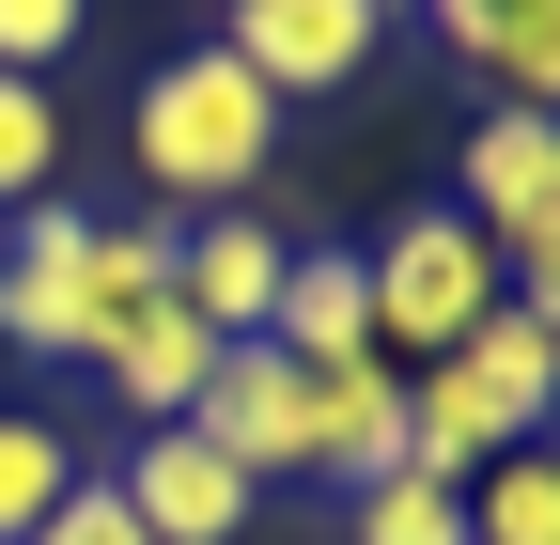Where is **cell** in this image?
Instances as JSON below:
<instances>
[{"label":"cell","mask_w":560,"mask_h":545,"mask_svg":"<svg viewBox=\"0 0 560 545\" xmlns=\"http://www.w3.org/2000/svg\"><path fill=\"white\" fill-rule=\"evenodd\" d=\"M125 156H140L156 202L219 219V202H249V187L280 172V94L249 79L234 47H172L156 79H140V109H125Z\"/></svg>","instance_id":"1"},{"label":"cell","mask_w":560,"mask_h":545,"mask_svg":"<svg viewBox=\"0 0 560 545\" xmlns=\"http://www.w3.org/2000/svg\"><path fill=\"white\" fill-rule=\"evenodd\" d=\"M359 281H374V359H389V374L452 359L467 327L514 297V281H499V250H482V234L452 219V202H420L405 234H374V250H359Z\"/></svg>","instance_id":"2"},{"label":"cell","mask_w":560,"mask_h":545,"mask_svg":"<svg viewBox=\"0 0 560 545\" xmlns=\"http://www.w3.org/2000/svg\"><path fill=\"white\" fill-rule=\"evenodd\" d=\"M389 16H405V0H219V47L249 62L280 109H312V94H359L389 62Z\"/></svg>","instance_id":"3"},{"label":"cell","mask_w":560,"mask_h":545,"mask_svg":"<svg viewBox=\"0 0 560 545\" xmlns=\"http://www.w3.org/2000/svg\"><path fill=\"white\" fill-rule=\"evenodd\" d=\"M202 437H219L249 484H327V374L280 359V344H234L219 390H202Z\"/></svg>","instance_id":"4"},{"label":"cell","mask_w":560,"mask_h":545,"mask_svg":"<svg viewBox=\"0 0 560 545\" xmlns=\"http://www.w3.org/2000/svg\"><path fill=\"white\" fill-rule=\"evenodd\" d=\"M0 344L16 359H94V202L0 219Z\"/></svg>","instance_id":"5"},{"label":"cell","mask_w":560,"mask_h":545,"mask_svg":"<svg viewBox=\"0 0 560 545\" xmlns=\"http://www.w3.org/2000/svg\"><path fill=\"white\" fill-rule=\"evenodd\" d=\"M452 219L482 234V250H545L560 234V109H482L467 125V172H452Z\"/></svg>","instance_id":"6"},{"label":"cell","mask_w":560,"mask_h":545,"mask_svg":"<svg viewBox=\"0 0 560 545\" xmlns=\"http://www.w3.org/2000/svg\"><path fill=\"white\" fill-rule=\"evenodd\" d=\"M280 265H296V234L265 219V202H219V219H172V297L219 327V344H265L280 312Z\"/></svg>","instance_id":"7"},{"label":"cell","mask_w":560,"mask_h":545,"mask_svg":"<svg viewBox=\"0 0 560 545\" xmlns=\"http://www.w3.org/2000/svg\"><path fill=\"white\" fill-rule=\"evenodd\" d=\"M125 514L156 530V545H234V530L265 514V484H249V467L202 437V421H156V437L125 452Z\"/></svg>","instance_id":"8"},{"label":"cell","mask_w":560,"mask_h":545,"mask_svg":"<svg viewBox=\"0 0 560 545\" xmlns=\"http://www.w3.org/2000/svg\"><path fill=\"white\" fill-rule=\"evenodd\" d=\"M219 359H234L219 327H202L187 297H156V312H140V327H125V344H109L94 374H109V390L140 405V437H156V421H202V390H219Z\"/></svg>","instance_id":"9"},{"label":"cell","mask_w":560,"mask_h":545,"mask_svg":"<svg viewBox=\"0 0 560 545\" xmlns=\"http://www.w3.org/2000/svg\"><path fill=\"white\" fill-rule=\"evenodd\" d=\"M265 344H280V359H312V374H327V359H374V281H359V250H312V234H296Z\"/></svg>","instance_id":"10"},{"label":"cell","mask_w":560,"mask_h":545,"mask_svg":"<svg viewBox=\"0 0 560 545\" xmlns=\"http://www.w3.org/2000/svg\"><path fill=\"white\" fill-rule=\"evenodd\" d=\"M467 62H482V94H499V109H560V0H482Z\"/></svg>","instance_id":"11"},{"label":"cell","mask_w":560,"mask_h":545,"mask_svg":"<svg viewBox=\"0 0 560 545\" xmlns=\"http://www.w3.org/2000/svg\"><path fill=\"white\" fill-rule=\"evenodd\" d=\"M62 484H79V437H62L47 405H0V545H32L62 514Z\"/></svg>","instance_id":"12"},{"label":"cell","mask_w":560,"mask_h":545,"mask_svg":"<svg viewBox=\"0 0 560 545\" xmlns=\"http://www.w3.org/2000/svg\"><path fill=\"white\" fill-rule=\"evenodd\" d=\"M342 545H467V484H436V467H374V484L342 499Z\"/></svg>","instance_id":"13"},{"label":"cell","mask_w":560,"mask_h":545,"mask_svg":"<svg viewBox=\"0 0 560 545\" xmlns=\"http://www.w3.org/2000/svg\"><path fill=\"white\" fill-rule=\"evenodd\" d=\"M467 545H560V437L499 452V467L467 484Z\"/></svg>","instance_id":"14"},{"label":"cell","mask_w":560,"mask_h":545,"mask_svg":"<svg viewBox=\"0 0 560 545\" xmlns=\"http://www.w3.org/2000/svg\"><path fill=\"white\" fill-rule=\"evenodd\" d=\"M32 202H62V109L47 79H0V219H32Z\"/></svg>","instance_id":"15"},{"label":"cell","mask_w":560,"mask_h":545,"mask_svg":"<svg viewBox=\"0 0 560 545\" xmlns=\"http://www.w3.org/2000/svg\"><path fill=\"white\" fill-rule=\"evenodd\" d=\"M79 32H94V0H0V79H47Z\"/></svg>","instance_id":"16"},{"label":"cell","mask_w":560,"mask_h":545,"mask_svg":"<svg viewBox=\"0 0 560 545\" xmlns=\"http://www.w3.org/2000/svg\"><path fill=\"white\" fill-rule=\"evenodd\" d=\"M32 545H156V530L125 514V484H94V467H79V484H62V514H47Z\"/></svg>","instance_id":"17"},{"label":"cell","mask_w":560,"mask_h":545,"mask_svg":"<svg viewBox=\"0 0 560 545\" xmlns=\"http://www.w3.org/2000/svg\"><path fill=\"white\" fill-rule=\"evenodd\" d=\"M499 281H514V312L545 327V344H560V234H545V250H514V265H499Z\"/></svg>","instance_id":"18"},{"label":"cell","mask_w":560,"mask_h":545,"mask_svg":"<svg viewBox=\"0 0 560 545\" xmlns=\"http://www.w3.org/2000/svg\"><path fill=\"white\" fill-rule=\"evenodd\" d=\"M420 16H436V32H452V47H467V32H482V0H420Z\"/></svg>","instance_id":"19"}]
</instances>
